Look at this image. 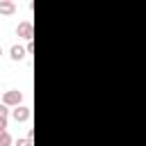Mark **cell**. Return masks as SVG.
Here are the masks:
<instances>
[{
	"label": "cell",
	"instance_id": "1",
	"mask_svg": "<svg viewBox=\"0 0 146 146\" xmlns=\"http://www.w3.org/2000/svg\"><path fill=\"white\" fill-rule=\"evenodd\" d=\"M16 36H18V39H25V41H32V36H34L32 21H21V23L16 25Z\"/></svg>",
	"mask_w": 146,
	"mask_h": 146
},
{
	"label": "cell",
	"instance_id": "2",
	"mask_svg": "<svg viewBox=\"0 0 146 146\" xmlns=\"http://www.w3.org/2000/svg\"><path fill=\"white\" fill-rule=\"evenodd\" d=\"M21 100H23V91H18V89H9V91H5V94H2V103H5V105H9V107L21 105Z\"/></svg>",
	"mask_w": 146,
	"mask_h": 146
},
{
	"label": "cell",
	"instance_id": "3",
	"mask_svg": "<svg viewBox=\"0 0 146 146\" xmlns=\"http://www.w3.org/2000/svg\"><path fill=\"white\" fill-rule=\"evenodd\" d=\"M11 116H14V121L23 123V121H27V119L32 116V110H30V107H25V105H16V107L11 110Z\"/></svg>",
	"mask_w": 146,
	"mask_h": 146
},
{
	"label": "cell",
	"instance_id": "4",
	"mask_svg": "<svg viewBox=\"0 0 146 146\" xmlns=\"http://www.w3.org/2000/svg\"><path fill=\"white\" fill-rule=\"evenodd\" d=\"M25 55H30V52H27V48H23V46H18V43L9 48V57H11L14 62H21V59H25Z\"/></svg>",
	"mask_w": 146,
	"mask_h": 146
},
{
	"label": "cell",
	"instance_id": "5",
	"mask_svg": "<svg viewBox=\"0 0 146 146\" xmlns=\"http://www.w3.org/2000/svg\"><path fill=\"white\" fill-rule=\"evenodd\" d=\"M16 11V2H11V0H0V14L2 16H11Z\"/></svg>",
	"mask_w": 146,
	"mask_h": 146
},
{
	"label": "cell",
	"instance_id": "6",
	"mask_svg": "<svg viewBox=\"0 0 146 146\" xmlns=\"http://www.w3.org/2000/svg\"><path fill=\"white\" fill-rule=\"evenodd\" d=\"M11 144H14L11 135H9L7 130H2V132H0V146H11Z\"/></svg>",
	"mask_w": 146,
	"mask_h": 146
},
{
	"label": "cell",
	"instance_id": "7",
	"mask_svg": "<svg viewBox=\"0 0 146 146\" xmlns=\"http://www.w3.org/2000/svg\"><path fill=\"white\" fill-rule=\"evenodd\" d=\"M7 116H9V105L0 103V119H7Z\"/></svg>",
	"mask_w": 146,
	"mask_h": 146
},
{
	"label": "cell",
	"instance_id": "8",
	"mask_svg": "<svg viewBox=\"0 0 146 146\" xmlns=\"http://www.w3.org/2000/svg\"><path fill=\"white\" fill-rule=\"evenodd\" d=\"M16 146H32V139L25 137V139H16Z\"/></svg>",
	"mask_w": 146,
	"mask_h": 146
},
{
	"label": "cell",
	"instance_id": "9",
	"mask_svg": "<svg viewBox=\"0 0 146 146\" xmlns=\"http://www.w3.org/2000/svg\"><path fill=\"white\" fill-rule=\"evenodd\" d=\"M7 130V119H0V132Z\"/></svg>",
	"mask_w": 146,
	"mask_h": 146
},
{
	"label": "cell",
	"instance_id": "10",
	"mask_svg": "<svg viewBox=\"0 0 146 146\" xmlns=\"http://www.w3.org/2000/svg\"><path fill=\"white\" fill-rule=\"evenodd\" d=\"M0 55H2V46H0Z\"/></svg>",
	"mask_w": 146,
	"mask_h": 146
},
{
	"label": "cell",
	"instance_id": "11",
	"mask_svg": "<svg viewBox=\"0 0 146 146\" xmlns=\"http://www.w3.org/2000/svg\"><path fill=\"white\" fill-rule=\"evenodd\" d=\"M11 2H14V0H11Z\"/></svg>",
	"mask_w": 146,
	"mask_h": 146
}]
</instances>
